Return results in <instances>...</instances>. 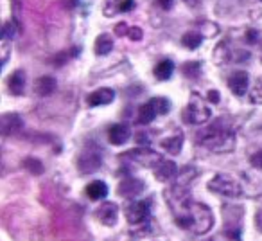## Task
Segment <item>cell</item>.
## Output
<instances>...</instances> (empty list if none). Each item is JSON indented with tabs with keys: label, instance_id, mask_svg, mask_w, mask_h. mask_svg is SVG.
<instances>
[{
	"label": "cell",
	"instance_id": "6da1fadb",
	"mask_svg": "<svg viewBox=\"0 0 262 241\" xmlns=\"http://www.w3.org/2000/svg\"><path fill=\"white\" fill-rule=\"evenodd\" d=\"M174 219L182 229L192 230L194 234H205L214 225V216L208 205L201 202L190 200L180 212L174 214Z\"/></svg>",
	"mask_w": 262,
	"mask_h": 241
},
{
	"label": "cell",
	"instance_id": "7a4b0ae2",
	"mask_svg": "<svg viewBox=\"0 0 262 241\" xmlns=\"http://www.w3.org/2000/svg\"><path fill=\"white\" fill-rule=\"evenodd\" d=\"M196 140L214 153H230L235 150V133L230 126H223V120L201 130L196 135Z\"/></svg>",
	"mask_w": 262,
	"mask_h": 241
},
{
	"label": "cell",
	"instance_id": "3957f363",
	"mask_svg": "<svg viewBox=\"0 0 262 241\" xmlns=\"http://www.w3.org/2000/svg\"><path fill=\"white\" fill-rule=\"evenodd\" d=\"M182 115L187 125H205L212 117V112L207 103H205V99L201 97L200 94L194 92V94H190V101H189V105L183 108Z\"/></svg>",
	"mask_w": 262,
	"mask_h": 241
},
{
	"label": "cell",
	"instance_id": "277c9868",
	"mask_svg": "<svg viewBox=\"0 0 262 241\" xmlns=\"http://www.w3.org/2000/svg\"><path fill=\"white\" fill-rule=\"evenodd\" d=\"M208 189H210L212 193H217L225 198H239L241 194H243L241 184L237 182V180H233L232 176L223 175V173L215 175L214 178L208 182Z\"/></svg>",
	"mask_w": 262,
	"mask_h": 241
},
{
	"label": "cell",
	"instance_id": "5b68a950",
	"mask_svg": "<svg viewBox=\"0 0 262 241\" xmlns=\"http://www.w3.org/2000/svg\"><path fill=\"white\" fill-rule=\"evenodd\" d=\"M120 158H127V160L135 162V164H139V166H144V168H157V166L164 160L158 151L151 150V148H147V146L127 151V153L120 155Z\"/></svg>",
	"mask_w": 262,
	"mask_h": 241
},
{
	"label": "cell",
	"instance_id": "8992f818",
	"mask_svg": "<svg viewBox=\"0 0 262 241\" xmlns=\"http://www.w3.org/2000/svg\"><path fill=\"white\" fill-rule=\"evenodd\" d=\"M151 212V205L146 200H139V202H129L126 205V219L129 225H139L144 223L149 218Z\"/></svg>",
	"mask_w": 262,
	"mask_h": 241
},
{
	"label": "cell",
	"instance_id": "52a82bcc",
	"mask_svg": "<svg viewBox=\"0 0 262 241\" xmlns=\"http://www.w3.org/2000/svg\"><path fill=\"white\" fill-rule=\"evenodd\" d=\"M95 216L102 225L113 227L119 219V207H117L115 202H102L95 211Z\"/></svg>",
	"mask_w": 262,
	"mask_h": 241
},
{
	"label": "cell",
	"instance_id": "ba28073f",
	"mask_svg": "<svg viewBox=\"0 0 262 241\" xmlns=\"http://www.w3.org/2000/svg\"><path fill=\"white\" fill-rule=\"evenodd\" d=\"M102 158L97 151L88 150L84 151L83 155H79V160H77V168H79L81 173H94L101 168Z\"/></svg>",
	"mask_w": 262,
	"mask_h": 241
},
{
	"label": "cell",
	"instance_id": "9c48e42d",
	"mask_svg": "<svg viewBox=\"0 0 262 241\" xmlns=\"http://www.w3.org/2000/svg\"><path fill=\"white\" fill-rule=\"evenodd\" d=\"M248 85H250V76L244 70H235V72L230 76L228 79V87L237 97H243L248 92Z\"/></svg>",
	"mask_w": 262,
	"mask_h": 241
},
{
	"label": "cell",
	"instance_id": "30bf717a",
	"mask_svg": "<svg viewBox=\"0 0 262 241\" xmlns=\"http://www.w3.org/2000/svg\"><path fill=\"white\" fill-rule=\"evenodd\" d=\"M135 9V0H106L102 13L104 16H115L117 13H129Z\"/></svg>",
	"mask_w": 262,
	"mask_h": 241
},
{
	"label": "cell",
	"instance_id": "8fae6325",
	"mask_svg": "<svg viewBox=\"0 0 262 241\" xmlns=\"http://www.w3.org/2000/svg\"><path fill=\"white\" fill-rule=\"evenodd\" d=\"M144 187H146V184L142 182V180L139 178H126L122 180V182L119 184V194L124 198H133L137 196V194H140L144 191Z\"/></svg>",
	"mask_w": 262,
	"mask_h": 241
},
{
	"label": "cell",
	"instance_id": "7c38bea8",
	"mask_svg": "<svg viewBox=\"0 0 262 241\" xmlns=\"http://www.w3.org/2000/svg\"><path fill=\"white\" fill-rule=\"evenodd\" d=\"M155 176L158 182H169L178 176V166L174 164V160H162L155 168Z\"/></svg>",
	"mask_w": 262,
	"mask_h": 241
},
{
	"label": "cell",
	"instance_id": "4fadbf2b",
	"mask_svg": "<svg viewBox=\"0 0 262 241\" xmlns=\"http://www.w3.org/2000/svg\"><path fill=\"white\" fill-rule=\"evenodd\" d=\"M113 99H115V92L112 88H99V90H94L88 95L86 103L90 106H101V105H110Z\"/></svg>",
	"mask_w": 262,
	"mask_h": 241
},
{
	"label": "cell",
	"instance_id": "5bb4252c",
	"mask_svg": "<svg viewBox=\"0 0 262 241\" xmlns=\"http://www.w3.org/2000/svg\"><path fill=\"white\" fill-rule=\"evenodd\" d=\"M0 128L4 135H11V133L22 130V119L16 113H4L0 119Z\"/></svg>",
	"mask_w": 262,
	"mask_h": 241
},
{
	"label": "cell",
	"instance_id": "9a60e30c",
	"mask_svg": "<svg viewBox=\"0 0 262 241\" xmlns=\"http://www.w3.org/2000/svg\"><path fill=\"white\" fill-rule=\"evenodd\" d=\"M129 128L126 125H113L112 128L108 130V139L112 144L115 146H120V144H126L129 140Z\"/></svg>",
	"mask_w": 262,
	"mask_h": 241
},
{
	"label": "cell",
	"instance_id": "2e32d148",
	"mask_svg": "<svg viewBox=\"0 0 262 241\" xmlns=\"http://www.w3.org/2000/svg\"><path fill=\"white\" fill-rule=\"evenodd\" d=\"M24 88H26V74L24 70H15L11 76L8 77V90L13 95H22Z\"/></svg>",
	"mask_w": 262,
	"mask_h": 241
},
{
	"label": "cell",
	"instance_id": "e0dca14e",
	"mask_svg": "<svg viewBox=\"0 0 262 241\" xmlns=\"http://www.w3.org/2000/svg\"><path fill=\"white\" fill-rule=\"evenodd\" d=\"M54 90H56V79H54V77L41 76V77H38V79L34 81V92H36L38 95H41V97H45V95H51Z\"/></svg>",
	"mask_w": 262,
	"mask_h": 241
},
{
	"label": "cell",
	"instance_id": "ac0fdd59",
	"mask_svg": "<svg viewBox=\"0 0 262 241\" xmlns=\"http://www.w3.org/2000/svg\"><path fill=\"white\" fill-rule=\"evenodd\" d=\"M108 194V186L102 180H94L86 186V196L90 200H102Z\"/></svg>",
	"mask_w": 262,
	"mask_h": 241
},
{
	"label": "cell",
	"instance_id": "d6986e66",
	"mask_svg": "<svg viewBox=\"0 0 262 241\" xmlns=\"http://www.w3.org/2000/svg\"><path fill=\"white\" fill-rule=\"evenodd\" d=\"M153 72H155V77H157V79L167 81L169 77L172 76V72H174V63H172L171 59H162V62L155 67Z\"/></svg>",
	"mask_w": 262,
	"mask_h": 241
},
{
	"label": "cell",
	"instance_id": "ffe728a7",
	"mask_svg": "<svg viewBox=\"0 0 262 241\" xmlns=\"http://www.w3.org/2000/svg\"><path fill=\"white\" fill-rule=\"evenodd\" d=\"M157 115H158V112H157V108H155V105H153L151 99L146 103V105H142L139 108V123L140 125H149L151 120H153Z\"/></svg>",
	"mask_w": 262,
	"mask_h": 241
},
{
	"label": "cell",
	"instance_id": "44dd1931",
	"mask_svg": "<svg viewBox=\"0 0 262 241\" xmlns=\"http://www.w3.org/2000/svg\"><path fill=\"white\" fill-rule=\"evenodd\" d=\"M113 49V40L112 36H108V34H101V36H97V40H95V45H94V51L97 56H106L110 54Z\"/></svg>",
	"mask_w": 262,
	"mask_h": 241
},
{
	"label": "cell",
	"instance_id": "7402d4cb",
	"mask_svg": "<svg viewBox=\"0 0 262 241\" xmlns=\"http://www.w3.org/2000/svg\"><path fill=\"white\" fill-rule=\"evenodd\" d=\"M182 144H183V137L180 135V133L162 140V148L171 155H178L180 151H182Z\"/></svg>",
	"mask_w": 262,
	"mask_h": 241
},
{
	"label": "cell",
	"instance_id": "603a6c76",
	"mask_svg": "<svg viewBox=\"0 0 262 241\" xmlns=\"http://www.w3.org/2000/svg\"><path fill=\"white\" fill-rule=\"evenodd\" d=\"M201 42H203V36H201L198 31H189V33H185L182 36V44L183 47L190 49V51H194V49H198L201 45Z\"/></svg>",
	"mask_w": 262,
	"mask_h": 241
},
{
	"label": "cell",
	"instance_id": "cb8c5ba5",
	"mask_svg": "<svg viewBox=\"0 0 262 241\" xmlns=\"http://www.w3.org/2000/svg\"><path fill=\"white\" fill-rule=\"evenodd\" d=\"M196 176H198V169L192 168V166H187V168H183L182 171L178 173V176H176V184L189 187V184L192 182Z\"/></svg>",
	"mask_w": 262,
	"mask_h": 241
},
{
	"label": "cell",
	"instance_id": "d4e9b609",
	"mask_svg": "<svg viewBox=\"0 0 262 241\" xmlns=\"http://www.w3.org/2000/svg\"><path fill=\"white\" fill-rule=\"evenodd\" d=\"M230 58H232V52H230V49L226 47V42L219 44V47L214 51V59L217 63H225V62H228Z\"/></svg>",
	"mask_w": 262,
	"mask_h": 241
},
{
	"label": "cell",
	"instance_id": "484cf974",
	"mask_svg": "<svg viewBox=\"0 0 262 241\" xmlns=\"http://www.w3.org/2000/svg\"><path fill=\"white\" fill-rule=\"evenodd\" d=\"M24 168L29 169V173H33V175H40V173H43V164L34 157L26 158V160H24Z\"/></svg>",
	"mask_w": 262,
	"mask_h": 241
},
{
	"label": "cell",
	"instance_id": "4316f807",
	"mask_svg": "<svg viewBox=\"0 0 262 241\" xmlns=\"http://www.w3.org/2000/svg\"><path fill=\"white\" fill-rule=\"evenodd\" d=\"M182 70H183V74H185L187 77H198L200 76V72H201V63L200 62H189V63H185V65L182 67Z\"/></svg>",
	"mask_w": 262,
	"mask_h": 241
},
{
	"label": "cell",
	"instance_id": "83f0119b",
	"mask_svg": "<svg viewBox=\"0 0 262 241\" xmlns=\"http://www.w3.org/2000/svg\"><path fill=\"white\" fill-rule=\"evenodd\" d=\"M250 101L255 103V105H260L262 103V79H257L253 83L250 90Z\"/></svg>",
	"mask_w": 262,
	"mask_h": 241
},
{
	"label": "cell",
	"instance_id": "f1b7e54d",
	"mask_svg": "<svg viewBox=\"0 0 262 241\" xmlns=\"http://www.w3.org/2000/svg\"><path fill=\"white\" fill-rule=\"evenodd\" d=\"M151 101H153L158 115H165L169 112V108H171V103L167 101V97H153Z\"/></svg>",
	"mask_w": 262,
	"mask_h": 241
},
{
	"label": "cell",
	"instance_id": "f546056e",
	"mask_svg": "<svg viewBox=\"0 0 262 241\" xmlns=\"http://www.w3.org/2000/svg\"><path fill=\"white\" fill-rule=\"evenodd\" d=\"M18 34V31H16V24L15 20H9V22L4 24V36L9 38V40H15V36Z\"/></svg>",
	"mask_w": 262,
	"mask_h": 241
},
{
	"label": "cell",
	"instance_id": "4dcf8cb0",
	"mask_svg": "<svg viewBox=\"0 0 262 241\" xmlns=\"http://www.w3.org/2000/svg\"><path fill=\"white\" fill-rule=\"evenodd\" d=\"M129 29H131V27H127V24L119 22L115 26V34H117V36H127V34H129Z\"/></svg>",
	"mask_w": 262,
	"mask_h": 241
},
{
	"label": "cell",
	"instance_id": "1f68e13d",
	"mask_svg": "<svg viewBox=\"0 0 262 241\" xmlns=\"http://www.w3.org/2000/svg\"><path fill=\"white\" fill-rule=\"evenodd\" d=\"M127 36H129V40L139 42L140 38H142V29H140V27H131V29H129V34H127Z\"/></svg>",
	"mask_w": 262,
	"mask_h": 241
},
{
	"label": "cell",
	"instance_id": "d6a6232c",
	"mask_svg": "<svg viewBox=\"0 0 262 241\" xmlns=\"http://www.w3.org/2000/svg\"><path fill=\"white\" fill-rule=\"evenodd\" d=\"M251 166L257 169H262V151H258V153H255L251 157Z\"/></svg>",
	"mask_w": 262,
	"mask_h": 241
},
{
	"label": "cell",
	"instance_id": "836d02e7",
	"mask_svg": "<svg viewBox=\"0 0 262 241\" xmlns=\"http://www.w3.org/2000/svg\"><path fill=\"white\" fill-rule=\"evenodd\" d=\"M207 97H208V101L214 103V105H217V103L221 101V94H219L217 90H208Z\"/></svg>",
	"mask_w": 262,
	"mask_h": 241
},
{
	"label": "cell",
	"instance_id": "e575fe53",
	"mask_svg": "<svg viewBox=\"0 0 262 241\" xmlns=\"http://www.w3.org/2000/svg\"><path fill=\"white\" fill-rule=\"evenodd\" d=\"M157 6L158 8H162V9H171V6H172V0H157Z\"/></svg>",
	"mask_w": 262,
	"mask_h": 241
},
{
	"label": "cell",
	"instance_id": "d590c367",
	"mask_svg": "<svg viewBox=\"0 0 262 241\" xmlns=\"http://www.w3.org/2000/svg\"><path fill=\"white\" fill-rule=\"evenodd\" d=\"M137 143L142 144V146H147V143H149V137H147L146 133H139V135H137Z\"/></svg>",
	"mask_w": 262,
	"mask_h": 241
},
{
	"label": "cell",
	"instance_id": "8d00e7d4",
	"mask_svg": "<svg viewBox=\"0 0 262 241\" xmlns=\"http://www.w3.org/2000/svg\"><path fill=\"white\" fill-rule=\"evenodd\" d=\"M246 38H248V42H250V44H253L255 42V38H257V31H248V34H246Z\"/></svg>",
	"mask_w": 262,
	"mask_h": 241
},
{
	"label": "cell",
	"instance_id": "74e56055",
	"mask_svg": "<svg viewBox=\"0 0 262 241\" xmlns=\"http://www.w3.org/2000/svg\"><path fill=\"white\" fill-rule=\"evenodd\" d=\"M183 2H185L189 8H198V6L201 4V0H183Z\"/></svg>",
	"mask_w": 262,
	"mask_h": 241
},
{
	"label": "cell",
	"instance_id": "f35d334b",
	"mask_svg": "<svg viewBox=\"0 0 262 241\" xmlns=\"http://www.w3.org/2000/svg\"><path fill=\"white\" fill-rule=\"evenodd\" d=\"M257 225H258V229L262 230V209L257 212Z\"/></svg>",
	"mask_w": 262,
	"mask_h": 241
},
{
	"label": "cell",
	"instance_id": "ab89813d",
	"mask_svg": "<svg viewBox=\"0 0 262 241\" xmlns=\"http://www.w3.org/2000/svg\"><path fill=\"white\" fill-rule=\"evenodd\" d=\"M260 2H262V0H260Z\"/></svg>",
	"mask_w": 262,
	"mask_h": 241
}]
</instances>
